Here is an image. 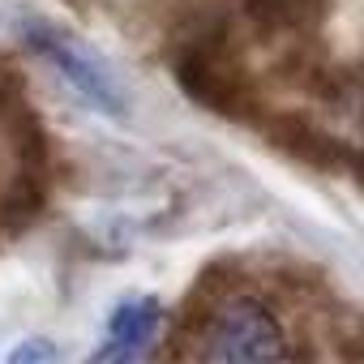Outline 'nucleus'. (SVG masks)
I'll return each mask as SVG.
<instances>
[{
  "mask_svg": "<svg viewBox=\"0 0 364 364\" xmlns=\"http://www.w3.org/2000/svg\"><path fill=\"white\" fill-rule=\"evenodd\" d=\"M26 39H31V48H35L95 112H103V116H124V112H129L116 73L103 65V56H99L95 48H86L82 39L56 31L52 22H31V26H26Z\"/></svg>",
  "mask_w": 364,
  "mask_h": 364,
  "instance_id": "nucleus-1",
  "label": "nucleus"
},
{
  "mask_svg": "<svg viewBox=\"0 0 364 364\" xmlns=\"http://www.w3.org/2000/svg\"><path fill=\"white\" fill-rule=\"evenodd\" d=\"M202 355L210 360H279L291 355V343L279 326V317L257 296H232L215 309Z\"/></svg>",
  "mask_w": 364,
  "mask_h": 364,
  "instance_id": "nucleus-2",
  "label": "nucleus"
},
{
  "mask_svg": "<svg viewBox=\"0 0 364 364\" xmlns=\"http://www.w3.org/2000/svg\"><path fill=\"white\" fill-rule=\"evenodd\" d=\"M163 334V304L154 296H129L112 309L107 326H103V343L90 351L95 364H129V360H146L154 355Z\"/></svg>",
  "mask_w": 364,
  "mask_h": 364,
  "instance_id": "nucleus-3",
  "label": "nucleus"
},
{
  "mask_svg": "<svg viewBox=\"0 0 364 364\" xmlns=\"http://www.w3.org/2000/svg\"><path fill=\"white\" fill-rule=\"evenodd\" d=\"M60 351H56V343L52 338H26L22 347H14V364H31V360H56Z\"/></svg>",
  "mask_w": 364,
  "mask_h": 364,
  "instance_id": "nucleus-4",
  "label": "nucleus"
}]
</instances>
